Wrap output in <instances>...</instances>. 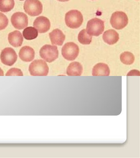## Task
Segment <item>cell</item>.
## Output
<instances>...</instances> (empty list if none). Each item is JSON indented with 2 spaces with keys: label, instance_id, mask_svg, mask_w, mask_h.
Segmentation results:
<instances>
[{
  "label": "cell",
  "instance_id": "1",
  "mask_svg": "<svg viewBox=\"0 0 140 158\" xmlns=\"http://www.w3.org/2000/svg\"><path fill=\"white\" fill-rule=\"evenodd\" d=\"M84 18L82 13L76 10H72L66 13L65 22L67 26L71 29H77L82 25Z\"/></svg>",
  "mask_w": 140,
  "mask_h": 158
},
{
  "label": "cell",
  "instance_id": "6",
  "mask_svg": "<svg viewBox=\"0 0 140 158\" xmlns=\"http://www.w3.org/2000/svg\"><path fill=\"white\" fill-rule=\"evenodd\" d=\"M24 8L25 13L31 16L40 15L43 10L42 3L39 0H26Z\"/></svg>",
  "mask_w": 140,
  "mask_h": 158
},
{
  "label": "cell",
  "instance_id": "23",
  "mask_svg": "<svg viewBox=\"0 0 140 158\" xmlns=\"http://www.w3.org/2000/svg\"><path fill=\"white\" fill-rule=\"evenodd\" d=\"M4 76V72H3V70L0 67V76Z\"/></svg>",
  "mask_w": 140,
  "mask_h": 158
},
{
  "label": "cell",
  "instance_id": "2",
  "mask_svg": "<svg viewBox=\"0 0 140 158\" xmlns=\"http://www.w3.org/2000/svg\"><path fill=\"white\" fill-rule=\"evenodd\" d=\"M29 71L32 76H46L48 74L49 68L43 60H35L29 66Z\"/></svg>",
  "mask_w": 140,
  "mask_h": 158
},
{
  "label": "cell",
  "instance_id": "8",
  "mask_svg": "<svg viewBox=\"0 0 140 158\" xmlns=\"http://www.w3.org/2000/svg\"><path fill=\"white\" fill-rule=\"evenodd\" d=\"M18 56L14 50L11 48H6L4 49L1 53V61L6 65H13L16 62Z\"/></svg>",
  "mask_w": 140,
  "mask_h": 158
},
{
  "label": "cell",
  "instance_id": "22",
  "mask_svg": "<svg viewBox=\"0 0 140 158\" xmlns=\"http://www.w3.org/2000/svg\"><path fill=\"white\" fill-rule=\"evenodd\" d=\"M6 76H23V73L20 69L18 68H13L11 69L7 72Z\"/></svg>",
  "mask_w": 140,
  "mask_h": 158
},
{
  "label": "cell",
  "instance_id": "20",
  "mask_svg": "<svg viewBox=\"0 0 140 158\" xmlns=\"http://www.w3.org/2000/svg\"><path fill=\"white\" fill-rule=\"evenodd\" d=\"M120 58L121 62L126 65L132 64L135 60L134 55L128 51H125L122 53L120 55Z\"/></svg>",
  "mask_w": 140,
  "mask_h": 158
},
{
  "label": "cell",
  "instance_id": "9",
  "mask_svg": "<svg viewBox=\"0 0 140 158\" xmlns=\"http://www.w3.org/2000/svg\"><path fill=\"white\" fill-rule=\"evenodd\" d=\"M11 22L15 29H22L28 25V18L25 13L22 12L14 13L11 17Z\"/></svg>",
  "mask_w": 140,
  "mask_h": 158
},
{
  "label": "cell",
  "instance_id": "11",
  "mask_svg": "<svg viewBox=\"0 0 140 158\" xmlns=\"http://www.w3.org/2000/svg\"><path fill=\"white\" fill-rule=\"evenodd\" d=\"M52 45L62 46L65 39V35L60 29H56L49 34Z\"/></svg>",
  "mask_w": 140,
  "mask_h": 158
},
{
  "label": "cell",
  "instance_id": "7",
  "mask_svg": "<svg viewBox=\"0 0 140 158\" xmlns=\"http://www.w3.org/2000/svg\"><path fill=\"white\" fill-rule=\"evenodd\" d=\"M80 53V48L74 42H68L62 48V54L63 57L69 61L76 59Z\"/></svg>",
  "mask_w": 140,
  "mask_h": 158
},
{
  "label": "cell",
  "instance_id": "24",
  "mask_svg": "<svg viewBox=\"0 0 140 158\" xmlns=\"http://www.w3.org/2000/svg\"><path fill=\"white\" fill-rule=\"evenodd\" d=\"M58 1L60 2H68V1H69V0H58Z\"/></svg>",
  "mask_w": 140,
  "mask_h": 158
},
{
  "label": "cell",
  "instance_id": "21",
  "mask_svg": "<svg viewBox=\"0 0 140 158\" xmlns=\"http://www.w3.org/2000/svg\"><path fill=\"white\" fill-rule=\"evenodd\" d=\"M8 22L7 17L3 13H0V30L6 29L8 25Z\"/></svg>",
  "mask_w": 140,
  "mask_h": 158
},
{
  "label": "cell",
  "instance_id": "25",
  "mask_svg": "<svg viewBox=\"0 0 140 158\" xmlns=\"http://www.w3.org/2000/svg\"><path fill=\"white\" fill-rule=\"evenodd\" d=\"M19 1H24V0H19Z\"/></svg>",
  "mask_w": 140,
  "mask_h": 158
},
{
  "label": "cell",
  "instance_id": "4",
  "mask_svg": "<svg viewBox=\"0 0 140 158\" xmlns=\"http://www.w3.org/2000/svg\"><path fill=\"white\" fill-rule=\"evenodd\" d=\"M40 54L45 61L51 63L58 58L59 53L56 46L45 45L41 48Z\"/></svg>",
  "mask_w": 140,
  "mask_h": 158
},
{
  "label": "cell",
  "instance_id": "19",
  "mask_svg": "<svg viewBox=\"0 0 140 158\" xmlns=\"http://www.w3.org/2000/svg\"><path fill=\"white\" fill-rule=\"evenodd\" d=\"M14 0H0V11L6 13L14 8Z\"/></svg>",
  "mask_w": 140,
  "mask_h": 158
},
{
  "label": "cell",
  "instance_id": "5",
  "mask_svg": "<svg viewBox=\"0 0 140 158\" xmlns=\"http://www.w3.org/2000/svg\"><path fill=\"white\" fill-rule=\"evenodd\" d=\"M110 23L114 29L120 30L127 25L128 18L126 13L123 12H115L112 15Z\"/></svg>",
  "mask_w": 140,
  "mask_h": 158
},
{
  "label": "cell",
  "instance_id": "15",
  "mask_svg": "<svg viewBox=\"0 0 140 158\" xmlns=\"http://www.w3.org/2000/svg\"><path fill=\"white\" fill-rule=\"evenodd\" d=\"M8 41L11 45L14 47L21 46L23 42L22 35L20 31H15L8 34Z\"/></svg>",
  "mask_w": 140,
  "mask_h": 158
},
{
  "label": "cell",
  "instance_id": "17",
  "mask_svg": "<svg viewBox=\"0 0 140 158\" xmlns=\"http://www.w3.org/2000/svg\"><path fill=\"white\" fill-rule=\"evenodd\" d=\"M24 37L27 40H32L36 39L38 36V33L37 29L33 27H28L23 31Z\"/></svg>",
  "mask_w": 140,
  "mask_h": 158
},
{
  "label": "cell",
  "instance_id": "3",
  "mask_svg": "<svg viewBox=\"0 0 140 158\" xmlns=\"http://www.w3.org/2000/svg\"><path fill=\"white\" fill-rule=\"evenodd\" d=\"M104 30V22L97 18H94L88 22L86 32L91 36H99Z\"/></svg>",
  "mask_w": 140,
  "mask_h": 158
},
{
  "label": "cell",
  "instance_id": "16",
  "mask_svg": "<svg viewBox=\"0 0 140 158\" xmlns=\"http://www.w3.org/2000/svg\"><path fill=\"white\" fill-rule=\"evenodd\" d=\"M83 72L82 65L77 62H72L67 68L66 73L69 76H80Z\"/></svg>",
  "mask_w": 140,
  "mask_h": 158
},
{
  "label": "cell",
  "instance_id": "14",
  "mask_svg": "<svg viewBox=\"0 0 140 158\" xmlns=\"http://www.w3.org/2000/svg\"><path fill=\"white\" fill-rule=\"evenodd\" d=\"M110 69L107 64L103 63H99L93 67L92 70L93 76H109Z\"/></svg>",
  "mask_w": 140,
  "mask_h": 158
},
{
  "label": "cell",
  "instance_id": "10",
  "mask_svg": "<svg viewBox=\"0 0 140 158\" xmlns=\"http://www.w3.org/2000/svg\"><path fill=\"white\" fill-rule=\"evenodd\" d=\"M33 26L40 33L47 32L49 30L51 23L49 19L44 16L38 17L34 21Z\"/></svg>",
  "mask_w": 140,
  "mask_h": 158
},
{
  "label": "cell",
  "instance_id": "18",
  "mask_svg": "<svg viewBox=\"0 0 140 158\" xmlns=\"http://www.w3.org/2000/svg\"><path fill=\"white\" fill-rule=\"evenodd\" d=\"M78 39L82 44L89 45L92 42V36L88 34L86 29H84L79 33Z\"/></svg>",
  "mask_w": 140,
  "mask_h": 158
},
{
  "label": "cell",
  "instance_id": "12",
  "mask_svg": "<svg viewBox=\"0 0 140 158\" xmlns=\"http://www.w3.org/2000/svg\"><path fill=\"white\" fill-rule=\"evenodd\" d=\"M19 57L22 60L25 62L32 61L35 57V52L33 49L29 46H24L19 52Z\"/></svg>",
  "mask_w": 140,
  "mask_h": 158
},
{
  "label": "cell",
  "instance_id": "13",
  "mask_svg": "<svg viewBox=\"0 0 140 158\" xmlns=\"http://www.w3.org/2000/svg\"><path fill=\"white\" fill-rule=\"evenodd\" d=\"M103 39L106 43L110 45H114L119 41V34L114 29H109L103 33Z\"/></svg>",
  "mask_w": 140,
  "mask_h": 158
}]
</instances>
